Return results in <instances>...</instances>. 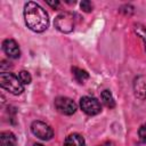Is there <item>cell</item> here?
<instances>
[{
	"instance_id": "9c48e42d",
	"label": "cell",
	"mask_w": 146,
	"mask_h": 146,
	"mask_svg": "<svg viewBox=\"0 0 146 146\" xmlns=\"http://www.w3.org/2000/svg\"><path fill=\"white\" fill-rule=\"evenodd\" d=\"M64 146H84V139L79 133H72L68 135L65 138Z\"/></svg>"
},
{
	"instance_id": "30bf717a",
	"label": "cell",
	"mask_w": 146,
	"mask_h": 146,
	"mask_svg": "<svg viewBox=\"0 0 146 146\" xmlns=\"http://www.w3.org/2000/svg\"><path fill=\"white\" fill-rule=\"evenodd\" d=\"M16 137L10 131H2L0 133V146H15Z\"/></svg>"
},
{
	"instance_id": "9a60e30c",
	"label": "cell",
	"mask_w": 146,
	"mask_h": 146,
	"mask_svg": "<svg viewBox=\"0 0 146 146\" xmlns=\"http://www.w3.org/2000/svg\"><path fill=\"white\" fill-rule=\"evenodd\" d=\"M80 7H81V9H82L83 11H86V13H90V11L92 10V3H91L90 1H88V0H83V1L80 3Z\"/></svg>"
},
{
	"instance_id": "52a82bcc",
	"label": "cell",
	"mask_w": 146,
	"mask_h": 146,
	"mask_svg": "<svg viewBox=\"0 0 146 146\" xmlns=\"http://www.w3.org/2000/svg\"><path fill=\"white\" fill-rule=\"evenodd\" d=\"M2 49L9 58H18L21 56L19 47H18L17 42L13 39H6L2 42Z\"/></svg>"
},
{
	"instance_id": "277c9868",
	"label": "cell",
	"mask_w": 146,
	"mask_h": 146,
	"mask_svg": "<svg viewBox=\"0 0 146 146\" xmlns=\"http://www.w3.org/2000/svg\"><path fill=\"white\" fill-rule=\"evenodd\" d=\"M31 131L35 137L42 140H49L54 136L52 128L42 121H33L31 124Z\"/></svg>"
},
{
	"instance_id": "7a4b0ae2",
	"label": "cell",
	"mask_w": 146,
	"mask_h": 146,
	"mask_svg": "<svg viewBox=\"0 0 146 146\" xmlns=\"http://www.w3.org/2000/svg\"><path fill=\"white\" fill-rule=\"evenodd\" d=\"M0 86L13 95H21L24 91V84L21 82L19 78L9 72H2L0 74Z\"/></svg>"
},
{
	"instance_id": "7c38bea8",
	"label": "cell",
	"mask_w": 146,
	"mask_h": 146,
	"mask_svg": "<svg viewBox=\"0 0 146 146\" xmlns=\"http://www.w3.org/2000/svg\"><path fill=\"white\" fill-rule=\"evenodd\" d=\"M100 98H102L103 104H104L106 107H108V108H113V107L115 106L114 98H113V96H112V94H111L110 90H104V91H102V94H100Z\"/></svg>"
},
{
	"instance_id": "4fadbf2b",
	"label": "cell",
	"mask_w": 146,
	"mask_h": 146,
	"mask_svg": "<svg viewBox=\"0 0 146 146\" xmlns=\"http://www.w3.org/2000/svg\"><path fill=\"white\" fill-rule=\"evenodd\" d=\"M133 32L143 40L144 46H145V50H146V27L139 23L133 24Z\"/></svg>"
},
{
	"instance_id": "5b68a950",
	"label": "cell",
	"mask_w": 146,
	"mask_h": 146,
	"mask_svg": "<svg viewBox=\"0 0 146 146\" xmlns=\"http://www.w3.org/2000/svg\"><path fill=\"white\" fill-rule=\"evenodd\" d=\"M80 107L87 115H96L102 111L99 100H97L95 97L89 96H84L80 99Z\"/></svg>"
},
{
	"instance_id": "8992f818",
	"label": "cell",
	"mask_w": 146,
	"mask_h": 146,
	"mask_svg": "<svg viewBox=\"0 0 146 146\" xmlns=\"http://www.w3.org/2000/svg\"><path fill=\"white\" fill-rule=\"evenodd\" d=\"M55 107L64 115H72L76 111V104L68 97H57L55 99Z\"/></svg>"
},
{
	"instance_id": "5bb4252c",
	"label": "cell",
	"mask_w": 146,
	"mask_h": 146,
	"mask_svg": "<svg viewBox=\"0 0 146 146\" xmlns=\"http://www.w3.org/2000/svg\"><path fill=\"white\" fill-rule=\"evenodd\" d=\"M18 78L23 84H29V83H31V80H32L31 74L27 71H21L18 74Z\"/></svg>"
},
{
	"instance_id": "2e32d148",
	"label": "cell",
	"mask_w": 146,
	"mask_h": 146,
	"mask_svg": "<svg viewBox=\"0 0 146 146\" xmlns=\"http://www.w3.org/2000/svg\"><path fill=\"white\" fill-rule=\"evenodd\" d=\"M138 136H139V139H140L143 143L146 144V123L143 124V125L139 128V130H138Z\"/></svg>"
},
{
	"instance_id": "3957f363",
	"label": "cell",
	"mask_w": 146,
	"mask_h": 146,
	"mask_svg": "<svg viewBox=\"0 0 146 146\" xmlns=\"http://www.w3.org/2000/svg\"><path fill=\"white\" fill-rule=\"evenodd\" d=\"M54 24L58 31L63 33H70L74 30L75 26V15L68 11H64L56 16Z\"/></svg>"
},
{
	"instance_id": "6da1fadb",
	"label": "cell",
	"mask_w": 146,
	"mask_h": 146,
	"mask_svg": "<svg viewBox=\"0 0 146 146\" xmlns=\"http://www.w3.org/2000/svg\"><path fill=\"white\" fill-rule=\"evenodd\" d=\"M24 21L26 26L33 32H43L49 25L48 14L40 5L33 1L24 6Z\"/></svg>"
},
{
	"instance_id": "ac0fdd59",
	"label": "cell",
	"mask_w": 146,
	"mask_h": 146,
	"mask_svg": "<svg viewBox=\"0 0 146 146\" xmlns=\"http://www.w3.org/2000/svg\"><path fill=\"white\" fill-rule=\"evenodd\" d=\"M98 146H114V145H113L112 141H105V143H103V144H100Z\"/></svg>"
},
{
	"instance_id": "ba28073f",
	"label": "cell",
	"mask_w": 146,
	"mask_h": 146,
	"mask_svg": "<svg viewBox=\"0 0 146 146\" xmlns=\"http://www.w3.org/2000/svg\"><path fill=\"white\" fill-rule=\"evenodd\" d=\"M135 95L140 99H146V75H139L133 81Z\"/></svg>"
},
{
	"instance_id": "d6986e66",
	"label": "cell",
	"mask_w": 146,
	"mask_h": 146,
	"mask_svg": "<svg viewBox=\"0 0 146 146\" xmlns=\"http://www.w3.org/2000/svg\"><path fill=\"white\" fill-rule=\"evenodd\" d=\"M34 146H43V145H41V144H34Z\"/></svg>"
},
{
	"instance_id": "8fae6325",
	"label": "cell",
	"mask_w": 146,
	"mask_h": 146,
	"mask_svg": "<svg viewBox=\"0 0 146 146\" xmlns=\"http://www.w3.org/2000/svg\"><path fill=\"white\" fill-rule=\"evenodd\" d=\"M72 73H73L74 79H75L79 83H84V81L89 79V74L87 73V71H84V70H82V68H79V67H76V66L72 67Z\"/></svg>"
},
{
	"instance_id": "e0dca14e",
	"label": "cell",
	"mask_w": 146,
	"mask_h": 146,
	"mask_svg": "<svg viewBox=\"0 0 146 146\" xmlns=\"http://www.w3.org/2000/svg\"><path fill=\"white\" fill-rule=\"evenodd\" d=\"M47 5L51 6V7L55 9V8H57V7L59 6V2H58V1H47Z\"/></svg>"
}]
</instances>
